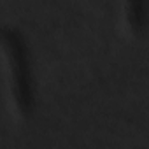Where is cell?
<instances>
[{
	"label": "cell",
	"mask_w": 149,
	"mask_h": 149,
	"mask_svg": "<svg viewBox=\"0 0 149 149\" xmlns=\"http://www.w3.org/2000/svg\"><path fill=\"white\" fill-rule=\"evenodd\" d=\"M2 39L11 65V88H13L16 107L23 116H30L33 111L35 97H33L28 47L21 33L14 28H4Z\"/></svg>",
	"instance_id": "obj_1"
},
{
	"label": "cell",
	"mask_w": 149,
	"mask_h": 149,
	"mask_svg": "<svg viewBox=\"0 0 149 149\" xmlns=\"http://www.w3.org/2000/svg\"><path fill=\"white\" fill-rule=\"evenodd\" d=\"M126 19L133 33H142L149 21V0H126Z\"/></svg>",
	"instance_id": "obj_2"
}]
</instances>
